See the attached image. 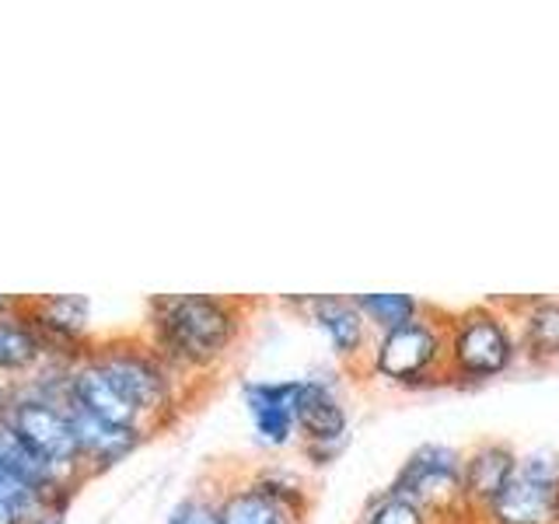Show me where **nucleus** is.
<instances>
[{"label":"nucleus","instance_id":"obj_1","mask_svg":"<svg viewBox=\"0 0 559 524\" xmlns=\"http://www.w3.org/2000/svg\"><path fill=\"white\" fill-rule=\"evenodd\" d=\"M252 297L231 294H154L144 308V336L154 354L179 374L192 392L235 357L249 319Z\"/></svg>","mask_w":559,"mask_h":524},{"label":"nucleus","instance_id":"obj_2","mask_svg":"<svg viewBox=\"0 0 559 524\" xmlns=\"http://www.w3.org/2000/svg\"><path fill=\"white\" fill-rule=\"evenodd\" d=\"M87 354L112 381V389L136 409L151 433L171 427L197 398V392L154 354V346L140 332L95 336Z\"/></svg>","mask_w":559,"mask_h":524},{"label":"nucleus","instance_id":"obj_3","mask_svg":"<svg viewBox=\"0 0 559 524\" xmlns=\"http://www.w3.org/2000/svg\"><path fill=\"white\" fill-rule=\"evenodd\" d=\"M521 360L514 314L503 297L448 314V384L479 389L503 378Z\"/></svg>","mask_w":559,"mask_h":524},{"label":"nucleus","instance_id":"obj_4","mask_svg":"<svg viewBox=\"0 0 559 524\" xmlns=\"http://www.w3.org/2000/svg\"><path fill=\"white\" fill-rule=\"evenodd\" d=\"M448 314L451 311L427 305L413 322L381 332L371 349L367 378L406 392L448 384Z\"/></svg>","mask_w":559,"mask_h":524},{"label":"nucleus","instance_id":"obj_5","mask_svg":"<svg viewBox=\"0 0 559 524\" xmlns=\"http://www.w3.org/2000/svg\"><path fill=\"white\" fill-rule=\"evenodd\" d=\"M308 483L284 465L238 468L221 486V524H308Z\"/></svg>","mask_w":559,"mask_h":524},{"label":"nucleus","instance_id":"obj_6","mask_svg":"<svg viewBox=\"0 0 559 524\" xmlns=\"http://www.w3.org/2000/svg\"><path fill=\"white\" fill-rule=\"evenodd\" d=\"M8 427L14 430L17 441H22L46 468L57 472L67 486L81 489L87 483L67 402L32 395L22 384H14V406L8 416Z\"/></svg>","mask_w":559,"mask_h":524},{"label":"nucleus","instance_id":"obj_7","mask_svg":"<svg viewBox=\"0 0 559 524\" xmlns=\"http://www.w3.org/2000/svg\"><path fill=\"white\" fill-rule=\"evenodd\" d=\"M462 462L465 451L441 441H427L402 458L389 486L424 507L437 524H468L462 493Z\"/></svg>","mask_w":559,"mask_h":524},{"label":"nucleus","instance_id":"obj_8","mask_svg":"<svg viewBox=\"0 0 559 524\" xmlns=\"http://www.w3.org/2000/svg\"><path fill=\"white\" fill-rule=\"evenodd\" d=\"M476 524H559V454L528 451Z\"/></svg>","mask_w":559,"mask_h":524},{"label":"nucleus","instance_id":"obj_9","mask_svg":"<svg viewBox=\"0 0 559 524\" xmlns=\"http://www.w3.org/2000/svg\"><path fill=\"white\" fill-rule=\"evenodd\" d=\"M284 308L305 314V322L314 325L325 336L329 349L336 354L346 374L367 378L371 367V349H374V332L360 314L354 294H301V297H284Z\"/></svg>","mask_w":559,"mask_h":524},{"label":"nucleus","instance_id":"obj_10","mask_svg":"<svg viewBox=\"0 0 559 524\" xmlns=\"http://www.w3.org/2000/svg\"><path fill=\"white\" fill-rule=\"evenodd\" d=\"M297 444L311 465H332L349 444V409L336 378L305 374L297 389Z\"/></svg>","mask_w":559,"mask_h":524},{"label":"nucleus","instance_id":"obj_11","mask_svg":"<svg viewBox=\"0 0 559 524\" xmlns=\"http://www.w3.org/2000/svg\"><path fill=\"white\" fill-rule=\"evenodd\" d=\"M297 389H301V378L241 384V406L262 448L280 451L297 444Z\"/></svg>","mask_w":559,"mask_h":524},{"label":"nucleus","instance_id":"obj_12","mask_svg":"<svg viewBox=\"0 0 559 524\" xmlns=\"http://www.w3.org/2000/svg\"><path fill=\"white\" fill-rule=\"evenodd\" d=\"M521 451L507 441H479L465 451L462 462V493H465V514L468 524H476L486 507L500 497V489L511 483L518 472Z\"/></svg>","mask_w":559,"mask_h":524},{"label":"nucleus","instance_id":"obj_13","mask_svg":"<svg viewBox=\"0 0 559 524\" xmlns=\"http://www.w3.org/2000/svg\"><path fill=\"white\" fill-rule=\"evenodd\" d=\"M514 314L521 360L532 367L559 364V294L503 297Z\"/></svg>","mask_w":559,"mask_h":524},{"label":"nucleus","instance_id":"obj_14","mask_svg":"<svg viewBox=\"0 0 559 524\" xmlns=\"http://www.w3.org/2000/svg\"><path fill=\"white\" fill-rule=\"evenodd\" d=\"M67 409H70V424H74L78 451H81L87 479H95V476H102V472L116 468L119 462H127L130 454L147 441L140 430H122V427L105 424V419L74 406L70 398H67Z\"/></svg>","mask_w":559,"mask_h":524},{"label":"nucleus","instance_id":"obj_15","mask_svg":"<svg viewBox=\"0 0 559 524\" xmlns=\"http://www.w3.org/2000/svg\"><path fill=\"white\" fill-rule=\"evenodd\" d=\"M46 360H49L46 343L39 336V329L32 325L22 301V308H14L11 314L0 319V378L22 381Z\"/></svg>","mask_w":559,"mask_h":524},{"label":"nucleus","instance_id":"obj_16","mask_svg":"<svg viewBox=\"0 0 559 524\" xmlns=\"http://www.w3.org/2000/svg\"><path fill=\"white\" fill-rule=\"evenodd\" d=\"M354 301L374 336L413 322L416 314H424V308H427V301H419L413 294H354Z\"/></svg>","mask_w":559,"mask_h":524},{"label":"nucleus","instance_id":"obj_17","mask_svg":"<svg viewBox=\"0 0 559 524\" xmlns=\"http://www.w3.org/2000/svg\"><path fill=\"white\" fill-rule=\"evenodd\" d=\"M221 486H224L221 472L203 476L179 503L171 507L165 524H221Z\"/></svg>","mask_w":559,"mask_h":524},{"label":"nucleus","instance_id":"obj_18","mask_svg":"<svg viewBox=\"0 0 559 524\" xmlns=\"http://www.w3.org/2000/svg\"><path fill=\"white\" fill-rule=\"evenodd\" d=\"M354 524H437V521L419 503L402 497L399 489L381 486L378 493L367 497Z\"/></svg>","mask_w":559,"mask_h":524},{"label":"nucleus","instance_id":"obj_19","mask_svg":"<svg viewBox=\"0 0 559 524\" xmlns=\"http://www.w3.org/2000/svg\"><path fill=\"white\" fill-rule=\"evenodd\" d=\"M67 511H70V503H49L46 511L28 517L25 524H67Z\"/></svg>","mask_w":559,"mask_h":524},{"label":"nucleus","instance_id":"obj_20","mask_svg":"<svg viewBox=\"0 0 559 524\" xmlns=\"http://www.w3.org/2000/svg\"><path fill=\"white\" fill-rule=\"evenodd\" d=\"M11 406H14V381L0 378V424H8Z\"/></svg>","mask_w":559,"mask_h":524},{"label":"nucleus","instance_id":"obj_21","mask_svg":"<svg viewBox=\"0 0 559 524\" xmlns=\"http://www.w3.org/2000/svg\"><path fill=\"white\" fill-rule=\"evenodd\" d=\"M22 301H25V297H14V294H0V319H4V314H11L14 308H22Z\"/></svg>","mask_w":559,"mask_h":524}]
</instances>
